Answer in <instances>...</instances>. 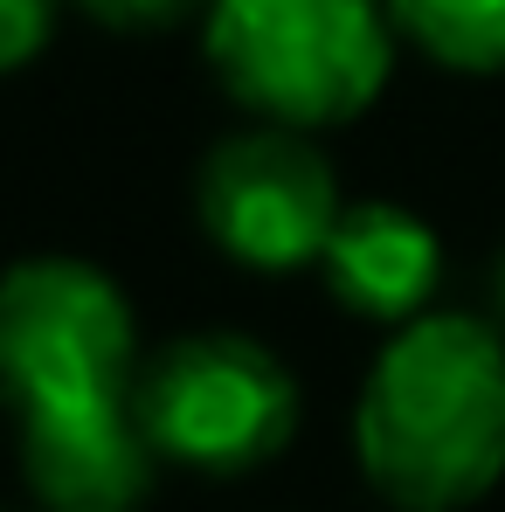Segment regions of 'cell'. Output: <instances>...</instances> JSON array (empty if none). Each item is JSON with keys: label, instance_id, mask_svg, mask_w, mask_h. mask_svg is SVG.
<instances>
[{"label": "cell", "instance_id": "cell-1", "mask_svg": "<svg viewBox=\"0 0 505 512\" xmlns=\"http://www.w3.org/2000/svg\"><path fill=\"white\" fill-rule=\"evenodd\" d=\"M353 457L402 512H464L505 478V326L422 312L374 353Z\"/></svg>", "mask_w": 505, "mask_h": 512}, {"label": "cell", "instance_id": "cell-2", "mask_svg": "<svg viewBox=\"0 0 505 512\" xmlns=\"http://www.w3.org/2000/svg\"><path fill=\"white\" fill-rule=\"evenodd\" d=\"M395 35L388 0H208V70L298 132L360 118L395 77Z\"/></svg>", "mask_w": 505, "mask_h": 512}, {"label": "cell", "instance_id": "cell-3", "mask_svg": "<svg viewBox=\"0 0 505 512\" xmlns=\"http://www.w3.org/2000/svg\"><path fill=\"white\" fill-rule=\"evenodd\" d=\"M139 326L125 291L84 256H21L0 270V402L14 416L125 402Z\"/></svg>", "mask_w": 505, "mask_h": 512}, {"label": "cell", "instance_id": "cell-4", "mask_svg": "<svg viewBox=\"0 0 505 512\" xmlns=\"http://www.w3.org/2000/svg\"><path fill=\"white\" fill-rule=\"evenodd\" d=\"M153 450L180 471L243 478L298 436V381L250 333H180L132 381Z\"/></svg>", "mask_w": 505, "mask_h": 512}, {"label": "cell", "instance_id": "cell-5", "mask_svg": "<svg viewBox=\"0 0 505 512\" xmlns=\"http://www.w3.org/2000/svg\"><path fill=\"white\" fill-rule=\"evenodd\" d=\"M201 229L243 270H305L319 263L339 229V180L333 160L298 125L256 118L243 132L215 139L194 180Z\"/></svg>", "mask_w": 505, "mask_h": 512}, {"label": "cell", "instance_id": "cell-6", "mask_svg": "<svg viewBox=\"0 0 505 512\" xmlns=\"http://www.w3.org/2000/svg\"><path fill=\"white\" fill-rule=\"evenodd\" d=\"M14 423H21V478L42 512H139L153 499V478L167 457L153 450L132 395L14 416Z\"/></svg>", "mask_w": 505, "mask_h": 512}, {"label": "cell", "instance_id": "cell-7", "mask_svg": "<svg viewBox=\"0 0 505 512\" xmlns=\"http://www.w3.org/2000/svg\"><path fill=\"white\" fill-rule=\"evenodd\" d=\"M319 270L346 312L381 319V326H409L436 298L443 243L402 201H353V208H339V229L319 256Z\"/></svg>", "mask_w": 505, "mask_h": 512}, {"label": "cell", "instance_id": "cell-8", "mask_svg": "<svg viewBox=\"0 0 505 512\" xmlns=\"http://www.w3.org/2000/svg\"><path fill=\"white\" fill-rule=\"evenodd\" d=\"M402 42L457 77H505V0H388Z\"/></svg>", "mask_w": 505, "mask_h": 512}, {"label": "cell", "instance_id": "cell-9", "mask_svg": "<svg viewBox=\"0 0 505 512\" xmlns=\"http://www.w3.org/2000/svg\"><path fill=\"white\" fill-rule=\"evenodd\" d=\"M56 35V0H0V77L28 70Z\"/></svg>", "mask_w": 505, "mask_h": 512}, {"label": "cell", "instance_id": "cell-10", "mask_svg": "<svg viewBox=\"0 0 505 512\" xmlns=\"http://www.w3.org/2000/svg\"><path fill=\"white\" fill-rule=\"evenodd\" d=\"M90 21H104V28H125V35H153V28H173V21H187V14H201L208 0H77Z\"/></svg>", "mask_w": 505, "mask_h": 512}, {"label": "cell", "instance_id": "cell-11", "mask_svg": "<svg viewBox=\"0 0 505 512\" xmlns=\"http://www.w3.org/2000/svg\"><path fill=\"white\" fill-rule=\"evenodd\" d=\"M492 298H499V326H505V250H499V270H492Z\"/></svg>", "mask_w": 505, "mask_h": 512}]
</instances>
